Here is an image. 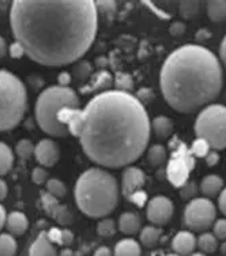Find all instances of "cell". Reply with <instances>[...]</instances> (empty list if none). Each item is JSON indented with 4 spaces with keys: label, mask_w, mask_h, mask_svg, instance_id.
<instances>
[{
    "label": "cell",
    "mask_w": 226,
    "mask_h": 256,
    "mask_svg": "<svg viewBox=\"0 0 226 256\" xmlns=\"http://www.w3.org/2000/svg\"><path fill=\"white\" fill-rule=\"evenodd\" d=\"M75 202L88 217H106L116 208L118 202L116 178L101 168L88 169L75 184Z\"/></svg>",
    "instance_id": "cell-4"
},
{
    "label": "cell",
    "mask_w": 226,
    "mask_h": 256,
    "mask_svg": "<svg viewBox=\"0 0 226 256\" xmlns=\"http://www.w3.org/2000/svg\"><path fill=\"white\" fill-rule=\"evenodd\" d=\"M18 250V242L10 233L0 234V256H15Z\"/></svg>",
    "instance_id": "cell-24"
},
{
    "label": "cell",
    "mask_w": 226,
    "mask_h": 256,
    "mask_svg": "<svg viewBox=\"0 0 226 256\" xmlns=\"http://www.w3.org/2000/svg\"><path fill=\"white\" fill-rule=\"evenodd\" d=\"M174 212L172 200L166 196H156L148 202L146 216L154 226H165L170 221Z\"/></svg>",
    "instance_id": "cell-10"
},
{
    "label": "cell",
    "mask_w": 226,
    "mask_h": 256,
    "mask_svg": "<svg viewBox=\"0 0 226 256\" xmlns=\"http://www.w3.org/2000/svg\"><path fill=\"white\" fill-rule=\"evenodd\" d=\"M93 256H113V254L108 246H100L98 250L94 252Z\"/></svg>",
    "instance_id": "cell-49"
},
{
    "label": "cell",
    "mask_w": 226,
    "mask_h": 256,
    "mask_svg": "<svg viewBox=\"0 0 226 256\" xmlns=\"http://www.w3.org/2000/svg\"><path fill=\"white\" fill-rule=\"evenodd\" d=\"M118 229L124 234H135L140 230L142 226V220L136 212H124L118 218Z\"/></svg>",
    "instance_id": "cell-17"
},
{
    "label": "cell",
    "mask_w": 226,
    "mask_h": 256,
    "mask_svg": "<svg viewBox=\"0 0 226 256\" xmlns=\"http://www.w3.org/2000/svg\"><path fill=\"white\" fill-rule=\"evenodd\" d=\"M204 158H206V164L208 166H216V164L220 162V156H218L216 150H212Z\"/></svg>",
    "instance_id": "cell-43"
},
{
    "label": "cell",
    "mask_w": 226,
    "mask_h": 256,
    "mask_svg": "<svg viewBox=\"0 0 226 256\" xmlns=\"http://www.w3.org/2000/svg\"><path fill=\"white\" fill-rule=\"evenodd\" d=\"M62 233H63V230L59 228H50V232L46 233V236L54 244H62Z\"/></svg>",
    "instance_id": "cell-42"
},
{
    "label": "cell",
    "mask_w": 226,
    "mask_h": 256,
    "mask_svg": "<svg viewBox=\"0 0 226 256\" xmlns=\"http://www.w3.org/2000/svg\"><path fill=\"white\" fill-rule=\"evenodd\" d=\"M97 11H102L104 14H114L116 11V2H96Z\"/></svg>",
    "instance_id": "cell-40"
},
{
    "label": "cell",
    "mask_w": 226,
    "mask_h": 256,
    "mask_svg": "<svg viewBox=\"0 0 226 256\" xmlns=\"http://www.w3.org/2000/svg\"><path fill=\"white\" fill-rule=\"evenodd\" d=\"M28 108L24 82L7 70H0V131L16 127Z\"/></svg>",
    "instance_id": "cell-6"
},
{
    "label": "cell",
    "mask_w": 226,
    "mask_h": 256,
    "mask_svg": "<svg viewBox=\"0 0 226 256\" xmlns=\"http://www.w3.org/2000/svg\"><path fill=\"white\" fill-rule=\"evenodd\" d=\"M196 246L202 254H212L218 250V238L210 232H203L196 238Z\"/></svg>",
    "instance_id": "cell-22"
},
{
    "label": "cell",
    "mask_w": 226,
    "mask_h": 256,
    "mask_svg": "<svg viewBox=\"0 0 226 256\" xmlns=\"http://www.w3.org/2000/svg\"><path fill=\"white\" fill-rule=\"evenodd\" d=\"M60 256H74V252L71 251L70 248H66V250L60 252Z\"/></svg>",
    "instance_id": "cell-53"
},
{
    "label": "cell",
    "mask_w": 226,
    "mask_h": 256,
    "mask_svg": "<svg viewBox=\"0 0 226 256\" xmlns=\"http://www.w3.org/2000/svg\"><path fill=\"white\" fill-rule=\"evenodd\" d=\"M14 164V154L6 143L0 142V176L10 172Z\"/></svg>",
    "instance_id": "cell-23"
},
{
    "label": "cell",
    "mask_w": 226,
    "mask_h": 256,
    "mask_svg": "<svg viewBox=\"0 0 226 256\" xmlns=\"http://www.w3.org/2000/svg\"><path fill=\"white\" fill-rule=\"evenodd\" d=\"M152 130L160 139H168L172 136L173 131H174V124H173L172 118H166V116H158V118H152Z\"/></svg>",
    "instance_id": "cell-18"
},
{
    "label": "cell",
    "mask_w": 226,
    "mask_h": 256,
    "mask_svg": "<svg viewBox=\"0 0 226 256\" xmlns=\"http://www.w3.org/2000/svg\"><path fill=\"white\" fill-rule=\"evenodd\" d=\"M220 62L226 70V36L222 38V42L220 45Z\"/></svg>",
    "instance_id": "cell-46"
},
{
    "label": "cell",
    "mask_w": 226,
    "mask_h": 256,
    "mask_svg": "<svg viewBox=\"0 0 226 256\" xmlns=\"http://www.w3.org/2000/svg\"><path fill=\"white\" fill-rule=\"evenodd\" d=\"M46 178H48V173L45 170L42 166H37L34 168V170L32 173V180L34 184L37 186H41V184H44L46 182Z\"/></svg>",
    "instance_id": "cell-37"
},
{
    "label": "cell",
    "mask_w": 226,
    "mask_h": 256,
    "mask_svg": "<svg viewBox=\"0 0 226 256\" xmlns=\"http://www.w3.org/2000/svg\"><path fill=\"white\" fill-rule=\"evenodd\" d=\"M160 86L170 108L178 114H194L206 108L221 93V62L206 46L182 45L164 62Z\"/></svg>",
    "instance_id": "cell-3"
},
{
    "label": "cell",
    "mask_w": 226,
    "mask_h": 256,
    "mask_svg": "<svg viewBox=\"0 0 226 256\" xmlns=\"http://www.w3.org/2000/svg\"><path fill=\"white\" fill-rule=\"evenodd\" d=\"M130 202H132L134 204H136L138 207H143L148 202V194L143 191V190H139L135 194H132L131 196L128 198Z\"/></svg>",
    "instance_id": "cell-38"
},
{
    "label": "cell",
    "mask_w": 226,
    "mask_h": 256,
    "mask_svg": "<svg viewBox=\"0 0 226 256\" xmlns=\"http://www.w3.org/2000/svg\"><path fill=\"white\" fill-rule=\"evenodd\" d=\"M34 157L41 166H54L60 158L59 148H58V144L52 139H42L36 146Z\"/></svg>",
    "instance_id": "cell-11"
},
{
    "label": "cell",
    "mask_w": 226,
    "mask_h": 256,
    "mask_svg": "<svg viewBox=\"0 0 226 256\" xmlns=\"http://www.w3.org/2000/svg\"><path fill=\"white\" fill-rule=\"evenodd\" d=\"M150 134L152 122L144 105L127 92H101L82 109L79 142L100 166H130L146 152Z\"/></svg>",
    "instance_id": "cell-2"
},
{
    "label": "cell",
    "mask_w": 226,
    "mask_h": 256,
    "mask_svg": "<svg viewBox=\"0 0 226 256\" xmlns=\"http://www.w3.org/2000/svg\"><path fill=\"white\" fill-rule=\"evenodd\" d=\"M146 182V174L142 169L136 166H128L123 173V180H122V192L124 198H130L139 190H142Z\"/></svg>",
    "instance_id": "cell-12"
},
{
    "label": "cell",
    "mask_w": 226,
    "mask_h": 256,
    "mask_svg": "<svg viewBox=\"0 0 226 256\" xmlns=\"http://www.w3.org/2000/svg\"><path fill=\"white\" fill-rule=\"evenodd\" d=\"M195 134L204 139L212 150L226 148V106L210 104L200 110L195 120Z\"/></svg>",
    "instance_id": "cell-7"
},
{
    "label": "cell",
    "mask_w": 226,
    "mask_h": 256,
    "mask_svg": "<svg viewBox=\"0 0 226 256\" xmlns=\"http://www.w3.org/2000/svg\"><path fill=\"white\" fill-rule=\"evenodd\" d=\"M10 24L26 56L48 67L74 63L93 45L98 11L93 0H15Z\"/></svg>",
    "instance_id": "cell-1"
},
{
    "label": "cell",
    "mask_w": 226,
    "mask_h": 256,
    "mask_svg": "<svg viewBox=\"0 0 226 256\" xmlns=\"http://www.w3.org/2000/svg\"><path fill=\"white\" fill-rule=\"evenodd\" d=\"M212 234L221 242L226 240V218L216 220L214 225H212Z\"/></svg>",
    "instance_id": "cell-35"
},
{
    "label": "cell",
    "mask_w": 226,
    "mask_h": 256,
    "mask_svg": "<svg viewBox=\"0 0 226 256\" xmlns=\"http://www.w3.org/2000/svg\"><path fill=\"white\" fill-rule=\"evenodd\" d=\"M112 80L113 79L109 72H106V71H101L100 74L96 75L93 84L84 88V92H90V90H92V92H96V90H102V92H105V89L112 84Z\"/></svg>",
    "instance_id": "cell-27"
},
{
    "label": "cell",
    "mask_w": 226,
    "mask_h": 256,
    "mask_svg": "<svg viewBox=\"0 0 226 256\" xmlns=\"http://www.w3.org/2000/svg\"><path fill=\"white\" fill-rule=\"evenodd\" d=\"M194 168H195V157L192 156L191 150H188L187 144L178 142L168 162V180L173 187H182L188 182V178L194 170Z\"/></svg>",
    "instance_id": "cell-9"
},
{
    "label": "cell",
    "mask_w": 226,
    "mask_h": 256,
    "mask_svg": "<svg viewBox=\"0 0 226 256\" xmlns=\"http://www.w3.org/2000/svg\"><path fill=\"white\" fill-rule=\"evenodd\" d=\"M190 256H206V254H202V252H194V254Z\"/></svg>",
    "instance_id": "cell-55"
},
{
    "label": "cell",
    "mask_w": 226,
    "mask_h": 256,
    "mask_svg": "<svg viewBox=\"0 0 226 256\" xmlns=\"http://www.w3.org/2000/svg\"><path fill=\"white\" fill-rule=\"evenodd\" d=\"M218 207H220L222 214L226 217V188H224L221 194L218 195Z\"/></svg>",
    "instance_id": "cell-45"
},
{
    "label": "cell",
    "mask_w": 226,
    "mask_h": 256,
    "mask_svg": "<svg viewBox=\"0 0 226 256\" xmlns=\"http://www.w3.org/2000/svg\"><path fill=\"white\" fill-rule=\"evenodd\" d=\"M58 82H59V86L62 88H68L70 82H71V75L67 71H63L60 72L59 76H58Z\"/></svg>",
    "instance_id": "cell-44"
},
{
    "label": "cell",
    "mask_w": 226,
    "mask_h": 256,
    "mask_svg": "<svg viewBox=\"0 0 226 256\" xmlns=\"http://www.w3.org/2000/svg\"><path fill=\"white\" fill-rule=\"evenodd\" d=\"M142 248L134 238H123L116 244L113 256H140Z\"/></svg>",
    "instance_id": "cell-19"
},
{
    "label": "cell",
    "mask_w": 226,
    "mask_h": 256,
    "mask_svg": "<svg viewBox=\"0 0 226 256\" xmlns=\"http://www.w3.org/2000/svg\"><path fill=\"white\" fill-rule=\"evenodd\" d=\"M6 221H7V212L2 204H0V230L6 226Z\"/></svg>",
    "instance_id": "cell-50"
},
{
    "label": "cell",
    "mask_w": 226,
    "mask_h": 256,
    "mask_svg": "<svg viewBox=\"0 0 226 256\" xmlns=\"http://www.w3.org/2000/svg\"><path fill=\"white\" fill-rule=\"evenodd\" d=\"M97 233L101 237H112L116 233V222L110 218L101 220L97 225Z\"/></svg>",
    "instance_id": "cell-31"
},
{
    "label": "cell",
    "mask_w": 226,
    "mask_h": 256,
    "mask_svg": "<svg viewBox=\"0 0 226 256\" xmlns=\"http://www.w3.org/2000/svg\"><path fill=\"white\" fill-rule=\"evenodd\" d=\"M29 256H58L56 246L48 238L45 232H41L38 237L34 240V242L32 244Z\"/></svg>",
    "instance_id": "cell-14"
},
{
    "label": "cell",
    "mask_w": 226,
    "mask_h": 256,
    "mask_svg": "<svg viewBox=\"0 0 226 256\" xmlns=\"http://www.w3.org/2000/svg\"><path fill=\"white\" fill-rule=\"evenodd\" d=\"M74 240V234L71 230H63L62 233V246H70Z\"/></svg>",
    "instance_id": "cell-47"
},
{
    "label": "cell",
    "mask_w": 226,
    "mask_h": 256,
    "mask_svg": "<svg viewBox=\"0 0 226 256\" xmlns=\"http://www.w3.org/2000/svg\"><path fill=\"white\" fill-rule=\"evenodd\" d=\"M182 188V199H186V200H192V199H195V195H196L198 192V187L195 182H187Z\"/></svg>",
    "instance_id": "cell-36"
},
{
    "label": "cell",
    "mask_w": 226,
    "mask_h": 256,
    "mask_svg": "<svg viewBox=\"0 0 226 256\" xmlns=\"http://www.w3.org/2000/svg\"><path fill=\"white\" fill-rule=\"evenodd\" d=\"M172 248L178 256H190L196 248V237L191 230H182L176 233L172 240Z\"/></svg>",
    "instance_id": "cell-13"
},
{
    "label": "cell",
    "mask_w": 226,
    "mask_h": 256,
    "mask_svg": "<svg viewBox=\"0 0 226 256\" xmlns=\"http://www.w3.org/2000/svg\"><path fill=\"white\" fill-rule=\"evenodd\" d=\"M210 144L204 140V139L196 138L194 140L191 146V153L194 157H206L207 154L210 153Z\"/></svg>",
    "instance_id": "cell-32"
},
{
    "label": "cell",
    "mask_w": 226,
    "mask_h": 256,
    "mask_svg": "<svg viewBox=\"0 0 226 256\" xmlns=\"http://www.w3.org/2000/svg\"><path fill=\"white\" fill-rule=\"evenodd\" d=\"M64 106L79 108L78 94L71 88H62L59 84L50 86L38 96L34 108L36 120L46 135L54 138H66L70 135L67 127L58 120V114Z\"/></svg>",
    "instance_id": "cell-5"
},
{
    "label": "cell",
    "mask_w": 226,
    "mask_h": 256,
    "mask_svg": "<svg viewBox=\"0 0 226 256\" xmlns=\"http://www.w3.org/2000/svg\"><path fill=\"white\" fill-rule=\"evenodd\" d=\"M220 250H221L222 255H226V240H224V242H222V246Z\"/></svg>",
    "instance_id": "cell-54"
},
{
    "label": "cell",
    "mask_w": 226,
    "mask_h": 256,
    "mask_svg": "<svg viewBox=\"0 0 226 256\" xmlns=\"http://www.w3.org/2000/svg\"><path fill=\"white\" fill-rule=\"evenodd\" d=\"M222 187H224V180L218 174H207L200 182V191L207 199L218 196L224 190Z\"/></svg>",
    "instance_id": "cell-16"
},
{
    "label": "cell",
    "mask_w": 226,
    "mask_h": 256,
    "mask_svg": "<svg viewBox=\"0 0 226 256\" xmlns=\"http://www.w3.org/2000/svg\"><path fill=\"white\" fill-rule=\"evenodd\" d=\"M166 256H178V255H176V254H173V255H166Z\"/></svg>",
    "instance_id": "cell-56"
},
{
    "label": "cell",
    "mask_w": 226,
    "mask_h": 256,
    "mask_svg": "<svg viewBox=\"0 0 226 256\" xmlns=\"http://www.w3.org/2000/svg\"><path fill=\"white\" fill-rule=\"evenodd\" d=\"M210 37V33L208 32H206V30H200L199 33L196 34V40H199V41H204V40H207Z\"/></svg>",
    "instance_id": "cell-52"
},
{
    "label": "cell",
    "mask_w": 226,
    "mask_h": 256,
    "mask_svg": "<svg viewBox=\"0 0 226 256\" xmlns=\"http://www.w3.org/2000/svg\"><path fill=\"white\" fill-rule=\"evenodd\" d=\"M6 54H7V44L3 37H0V59L4 58Z\"/></svg>",
    "instance_id": "cell-51"
},
{
    "label": "cell",
    "mask_w": 226,
    "mask_h": 256,
    "mask_svg": "<svg viewBox=\"0 0 226 256\" xmlns=\"http://www.w3.org/2000/svg\"><path fill=\"white\" fill-rule=\"evenodd\" d=\"M168 158L166 148L162 144H152L148 150V161L152 166H160L162 165Z\"/></svg>",
    "instance_id": "cell-25"
},
{
    "label": "cell",
    "mask_w": 226,
    "mask_h": 256,
    "mask_svg": "<svg viewBox=\"0 0 226 256\" xmlns=\"http://www.w3.org/2000/svg\"><path fill=\"white\" fill-rule=\"evenodd\" d=\"M216 208L207 198H195L184 210V222L191 232H206L214 225Z\"/></svg>",
    "instance_id": "cell-8"
},
{
    "label": "cell",
    "mask_w": 226,
    "mask_h": 256,
    "mask_svg": "<svg viewBox=\"0 0 226 256\" xmlns=\"http://www.w3.org/2000/svg\"><path fill=\"white\" fill-rule=\"evenodd\" d=\"M6 228L10 234L12 236H22L28 228H29V220L24 212H12L7 216V221H6Z\"/></svg>",
    "instance_id": "cell-15"
},
{
    "label": "cell",
    "mask_w": 226,
    "mask_h": 256,
    "mask_svg": "<svg viewBox=\"0 0 226 256\" xmlns=\"http://www.w3.org/2000/svg\"><path fill=\"white\" fill-rule=\"evenodd\" d=\"M169 33L173 36V37H180L186 33V24L184 22H180V20H176L173 22L170 28H169Z\"/></svg>",
    "instance_id": "cell-41"
},
{
    "label": "cell",
    "mask_w": 226,
    "mask_h": 256,
    "mask_svg": "<svg viewBox=\"0 0 226 256\" xmlns=\"http://www.w3.org/2000/svg\"><path fill=\"white\" fill-rule=\"evenodd\" d=\"M46 192L54 195V198H58V199H62L67 194V187L59 178H50L46 182Z\"/></svg>",
    "instance_id": "cell-29"
},
{
    "label": "cell",
    "mask_w": 226,
    "mask_h": 256,
    "mask_svg": "<svg viewBox=\"0 0 226 256\" xmlns=\"http://www.w3.org/2000/svg\"><path fill=\"white\" fill-rule=\"evenodd\" d=\"M34 148L36 146L32 143V140L29 139H22L18 142L16 148H15V152L18 154V157L22 158V160H28L30 158L33 154H34Z\"/></svg>",
    "instance_id": "cell-30"
},
{
    "label": "cell",
    "mask_w": 226,
    "mask_h": 256,
    "mask_svg": "<svg viewBox=\"0 0 226 256\" xmlns=\"http://www.w3.org/2000/svg\"><path fill=\"white\" fill-rule=\"evenodd\" d=\"M8 52H10V56L12 59H20V58H24L26 54L24 45L20 44V42H18V41H15V42H12V44L10 45Z\"/></svg>",
    "instance_id": "cell-39"
},
{
    "label": "cell",
    "mask_w": 226,
    "mask_h": 256,
    "mask_svg": "<svg viewBox=\"0 0 226 256\" xmlns=\"http://www.w3.org/2000/svg\"><path fill=\"white\" fill-rule=\"evenodd\" d=\"M202 3L200 2H194V0H186L178 3V12L184 20H194L196 18L199 11H200Z\"/></svg>",
    "instance_id": "cell-26"
},
{
    "label": "cell",
    "mask_w": 226,
    "mask_h": 256,
    "mask_svg": "<svg viewBox=\"0 0 226 256\" xmlns=\"http://www.w3.org/2000/svg\"><path fill=\"white\" fill-rule=\"evenodd\" d=\"M207 15L212 22H226V0L207 2Z\"/></svg>",
    "instance_id": "cell-21"
},
{
    "label": "cell",
    "mask_w": 226,
    "mask_h": 256,
    "mask_svg": "<svg viewBox=\"0 0 226 256\" xmlns=\"http://www.w3.org/2000/svg\"><path fill=\"white\" fill-rule=\"evenodd\" d=\"M7 194H8V187H7V182L4 180L0 178V200H3L7 198Z\"/></svg>",
    "instance_id": "cell-48"
},
{
    "label": "cell",
    "mask_w": 226,
    "mask_h": 256,
    "mask_svg": "<svg viewBox=\"0 0 226 256\" xmlns=\"http://www.w3.org/2000/svg\"><path fill=\"white\" fill-rule=\"evenodd\" d=\"M139 236H140L142 246H144L146 248H154V246H158V242L161 240L162 230H161V228L148 225V226H144L143 229H140Z\"/></svg>",
    "instance_id": "cell-20"
},
{
    "label": "cell",
    "mask_w": 226,
    "mask_h": 256,
    "mask_svg": "<svg viewBox=\"0 0 226 256\" xmlns=\"http://www.w3.org/2000/svg\"><path fill=\"white\" fill-rule=\"evenodd\" d=\"M114 86H116V90L130 93L134 88V80L131 78V75L123 74V72L118 74L116 75V79H114Z\"/></svg>",
    "instance_id": "cell-34"
},
{
    "label": "cell",
    "mask_w": 226,
    "mask_h": 256,
    "mask_svg": "<svg viewBox=\"0 0 226 256\" xmlns=\"http://www.w3.org/2000/svg\"><path fill=\"white\" fill-rule=\"evenodd\" d=\"M50 218H54V221L58 222L59 225H63V226L71 225L72 221H74V216H72V212H70L68 207L64 206V204H59Z\"/></svg>",
    "instance_id": "cell-28"
},
{
    "label": "cell",
    "mask_w": 226,
    "mask_h": 256,
    "mask_svg": "<svg viewBox=\"0 0 226 256\" xmlns=\"http://www.w3.org/2000/svg\"><path fill=\"white\" fill-rule=\"evenodd\" d=\"M41 203H42V207H44L45 212L52 217V214L54 212V210L58 208L59 206V199L58 198H54V195H50L48 192H44L42 195H41Z\"/></svg>",
    "instance_id": "cell-33"
}]
</instances>
